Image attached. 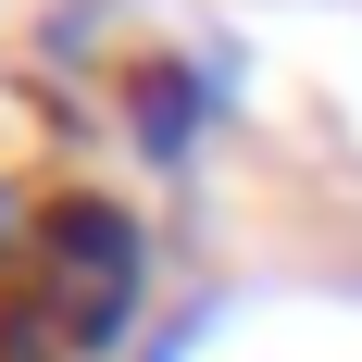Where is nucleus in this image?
<instances>
[{
	"label": "nucleus",
	"mask_w": 362,
	"mask_h": 362,
	"mask_svg": "<svg viewBox=\"0 0 362 362\" xmlns=\"http://www.w3.org/2000/svg\"><path fill=\"white\" fill-rule=\"evenodd\" d=\"M37 262H50V288H63L75 337H112V325H125V300H138V225L112 213V200H50Z\"/></svg>",
	"instance_id": "1"
}]
</instances>
